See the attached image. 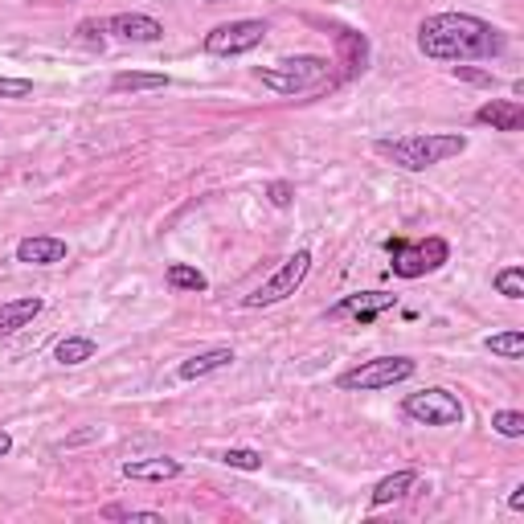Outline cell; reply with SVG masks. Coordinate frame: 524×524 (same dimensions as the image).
Returning a JSON list of instances; mask_svg holds the SVG:
<instances>
[{"instance_id":"1","label":"cell","mask_w":524,"mask_h":524,"mask_svg":"<svg viewBox=\"0 0 524 524\" xmlns=\"http://www.w3.org/2000/svg\"><path fill=\"white\" fill-rule=\"evenodd\" d=\"M508 37L471 13H434L418 25V50L434 62H479V58H500Z\"/></svg>"},{"instance_id":"2","label":"cell","mask_w":524,"mask_h":524,"mask_svg":"<svg viewBox=\"0 0 524 524\" xmlns=\"http://www.w3.org/2000/svg\"><path fill=\"white\" fill-rule=\"evenodd\" d=\"M377 156L393 160L406 172H422L434 164H447L451 156L467 152V136L463 131H418V136H393V140H377L373 144Z\"/></svg>"},{"instance_id":"3","label":"cell","mask_w":524,"mask_h":524,"mask_svg":"<svg viewBox=\"0 0 524 524\" xmlns=\"http://www.w3.org/2000/svg\"><path fill=\"white\" fill-rule=\"evenodd\" d=\"M254 78L275 95H308L332 78V62L316 54H295V58H279L275 66H258Z\"/></svg>"},{"instance_id":"4","label":"cell","mask_w":524,"mask_h":524,"mask_svg":"<svg viewBox=\"0 0 524 524\" xmlns=\"http://www.w3.org/2000/svg\"><path fill=\"white\" fill-rule=\"evenodd\" d=\"M385 250H389V271L398 279H422V275H434L439 267L451 262V242L430 234L422 242H410V238H385Z\"/></svg>"},{"instance_id":"5","label":"cell","mask_w":524,"mask_h":524,"mask_svg":"<svg viewBox=\"0 0 524 524\" xmlns=\"http://www.w3.org/2000/svg\"><path fill=\"white\" fill-rule=\"evenodd\" d=\"M418 373V365L410 357H373V361H361L357 369H348L336 377V385L344 393H373V389H389V385H402Z\"/></svg>"},{"instance_id":"6","label":"cell","mask_w":524,"mask_h":524,"mask_svg":"<svg viewBox=\"0 0 524 524\" xmlns=\"http://www.w3.org/2000/svg\"><path fill=\"white\" fill-rule=\"evenodd\" d=\"M308 275H312V250H295V254L283 262V267H279L267 283H258V287L242 299V308H250V312H258V308H275V303H283L287 295H295Z\"/></svg>"},{"instance_id":"7","label":"cell","mask_w":524,"mask_h":524,"mask_svg":"<svg viewBox=\"0 0 524 524\" xmlns=\"http://www.w3.org/2000/svg\"><path fill=\"white\" fill-rule=\"evenodd\" d=\"M406 418H414L418 426H463V402L459 393L443 389V385H430L422 393H410L402 402Z\"/></svg>"},{"instance_id":"8","label":"cell","mask_w":524,"mask_h":524,"mask_svg":"<svg viewBox=\"0 0 524 524\" xmlns=\"http://www.w3.org/2000/svg\"><path fill=\"white\" fill-rule=\"evenodd\" d=\"M262 41H267V21H226V25H217L205 33V54L213 58H242L250 50H258Z\"/></svg>"},{"instance_id":"9","label":"cell","mask_w":524,"mask_h":524,"mask_svg":"<svg viewBox=\"0 0 524 524\" xmlns=\"http://www.w3.org/2000/svg\"><path fill=\"white\" fill-rule=\"evenodd\" d=\"M398 308V295L389 291H357V295H344L340 303H332L328 308V320H340V316H357L361 324H373L381 312Z\"/></svg>"},{"instance_id":"10","label":"cell","mask_w":524,"mask_h":524,"mask_svg":"<svg viewBox=\"0 0 524 524\" xmlns=\"http://www.w3.org/2000/svg\"><path fill=\"white\" fill-rule=\"evenodd\" d=\"M103 33H115L123 41H140V46H152V41L164 37V25L148 13H115L103 21Z\"/></svg>"},{"instance_id":"11","label":"cell","mask_w":524,"mask_h":524,"mask_svg":"<svg viewBox=\"0 0 524 524\" xmlns=\"http://www.w3.org/2000/svg\"><path fill=\"white\" fill-rule=\"evenodd\" d=\"M17 262H25V267H58V262H66V242L54 238V234L21 238L17 242Z\"/></svg>"},{"instance_id":"12","label":"cell","mask_w":524,"mask_h":524,"mask_svg":"<svg viewBox=\"0 0 524 524\" xmlns=\"http://www.w3.org/2000/svg\"><path fill=\"white\" fill-rule=\"evenodd\" d=\"M181 471H185L181 459H168V455L127 459V463H123V475H127V479H140V484H168V479H177Z\"/></svg>"},{"instance_id":"13","label":"cell","mask_w":524,"mask_h":524,"mask_svg":"<svg viewBox=\"0 0 524 524\" xmlns=\"http://www.w3.org/2000/svg\"><path fill=\"white\" fill-rule=\"evenodd\" d=\"M41 312H46V299H41V295H21V299L0 303V336L21 332V328L33 324Z\"/></svg>"},{"instance_id":"14","label":"cell","mask_w":524,"mask_h":524,"mask_svg":"<svg viewBox=\"0 0 524 524\" xmlns=\"http://www.w3.org/2000/svg\"><path fill=\"white\" fill-rule=\"evenodd\" d=\"M475 123H484L492 131H520L524 127V107L516 99H488L484 107H475Z\"/></svg>"},{"instance_id":"15","label":"cell","mask_w":524,"mask_h":524,"mask_svg":"<svg viewBox=\"0 0 524 524\" xmlns=\"http://www.w3.org/2000/svg\"><path fill=\"white\" fill-rule=\"evenodd\" d=\"M230 365H234V348H205V353L181 361L177 377H181V381H201V377L222 373V369H230Z\"/></svg>"},{"instance_id":"16","label":"cell","mask_w":524,"mask_h":524,"mask_svg":"<svg viewBox=\"0 0 524 524\" xmlns=\"http://www.w3.org/2000/svg\"><path fill=\"white\" fill-rule=\"evenodd\" d=\"M414 488H418V471H414V467H406V471H393V475H385L381 484L373 488L369 504H373V508H385V504H393V500L410 496Z\"/></svg>"},{"instance_id":"17","label":"cell","mask_w":524,"mask_h":524,"mask_svg":"<svg viewBox=\"0 0 524 524\" xmlns=\"http://www.w3.org/2000/svg\"><path fill=\"white\" fill-rule=\"evenodd\" d=\"M99 353V344L91 336H66L58 348H54V361L58 365H82V361H91Z\"/></svg>"},{"instance_id":"18","label":"cell","mask_w":524,"mask_h":524,"mask_svg":"<svg viewBox=\"0 0 524 524\" xmlns=\"http://www.w3.org/2000/svg\"><path fill=\"white\" fill-rule=\"evenodd\" d=\"M164 279H168V287L172 291H209V279L197 271V267H189V262H168V271H164Z\"/></svg>"},{"instance_id":"19","label":"cell","mask_w":524,"mask_h":524,"mask_svg":"<svg viewBox=\"0 0 524 524\" xmlns=\"http://www.w3.org/2000/svg\"><path fill=\"white\" fill-rule=\"evenodd\" d=\"M168 86V74H148V70H123L111 78V91H160Z\"/></svg>"},{"instance_id":"20","label":"cell","mask_w":524,"mask_h":524,"mask_svg":"<svg viewBox=\"0 0 524 524\" xmlns=\"http://www.w3.org/2000/svg\"><path fill=\"white\" fill-rule=\"evenodd\" d=\"M484 348L492 357H504V361H520L524 357V332H496V336H484Z\"/></svg>"},{"instance_id":"21","label":"cell","mask_w":524,"mask_h":524,"mask_svg":"<svg viewBox=\"0 0 524 524\" xmlns=\"http://www.w3.org/2000/svg\"><path fill=\"white\" fill-rule=\"evenodd\" d=\"M492 287H496L504 299H524V267H520V262H512V267L496 271Z\"/></svg>"},{"instance_id":"22","label":"cell","mask_w":524,"mask_h":524,"mask_svg":"<svg viewBox=\"0 0 524 524\" xmlns=\"http://www.w3.org/2000/svg\"><path fill=\"white\" fill-rule=\"evenodd\" d=\"M217 463H226L234 471H262V451H250V447H230L217 455Z\"/></svg>"},{"instance_id":"23","label":"cell","mask_w":524,"mask_h":524,"mask_svg":"<svg viewBox=\"0 0 524 524\" xmlns=\"http://www.w3.org/2000/svg\"><path fill=\"white\" fill-rule=\"evenodd\" d=\"M492 430L504 439H524V414L520 410H496L492 414Z\"/></svg>"},{"instance_id":"24","label":"cell","mask_w":524,"mask_h":524,"mask_svg":"<svg viewBox=\"0 0 524 524\" xmlns=\"http://www.w3.org/2000/svg\"><path fill=\"white\" fill-rule=\"evenodd\" d=\"M103 516H107V520H144V524H164V516H160V512H140V508H119V504H111V508H103Z\"/></svg>"},{"instance_id":"25","label":"cell","mask_w":524,"mask_h":524,"mask_svg":"<svg viewBox=\"0 0 524 524\" xmlns=\"http://www.w3.org/2000/svg\"><path fill=\"white\" fill-rule=\"evenodd\" d=\"M33 82L29 78H0V99H29Z\"/></svg>"},{"instance_id":"26","label":"cell","mask_w":524,"mask_h":524,"mask_svg":"<svg viewBox=\"0 0 524 524\" xmlns=\"http://www.w3.org/2000/svg\"><path fill=\"white\" fill-rule=\"evenodd\" d=\"M267 197H271L275 209H287V205L295 201V185H291V181H271V185H267Z\"/></svg>"},{"instance_id":"27","label":"cell","mask_w":524,"mask_h":524,"mask_svg":"<svg viewBox=\"0 0 524 524\" xmlns=\"http://www.w3.org/2000/svg\"><path fill=\"white\" fill-rule=\"evenodd\" d=\"M455 74H459V78H467V82H479V86H496V78H492V74H484V70H467V66H455Z\"/></svg>"},{"instance_id":"28","label":"cell","mask_w":524,"mask_h":524,"mask_svg":"<svg viewBox=\"0 0 524 524\" xmlns=\"http://www.w3.org/2000/svg\"><path fill=\"white\" fill-rule=\"evenodd\" d=\"M508 508H512V512H524V484H516V488H512V496H508Z\"/></svg>"},{"instance_id":"29","label":"cell","mask_w":524,"mask_h":524,"mask_svg":"<svg viewBox=\"0 0 524 524\" xmlns=\"http://www.w3.org/2000/svg\"><path fill=\"white\" fill-rule=\"evenodd\" d=\"M9 451H13V434H9V430H0V459H5Z\"/></svg>"},{"instance_id":"30","label":"cell","mask_w":524,"mask_h":524,"mask_svg":"<svg viewBox=\"0 0 524 524\" xmlns=\"http://www.w3.org/2000/svg\"><path fill=\"white\" fill-rule=\"evenodd\" d=\"M205 5H222V0H205Z\"/></svg>"}]
</instances>
